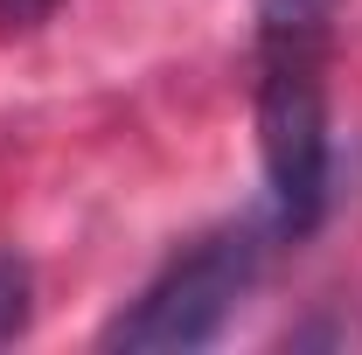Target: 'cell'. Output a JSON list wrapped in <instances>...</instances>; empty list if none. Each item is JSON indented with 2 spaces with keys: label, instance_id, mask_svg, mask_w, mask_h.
<instances>
[{
  "label": "cell",
  "instance_id": "obj_1",
  "mask_svg": "<svg viewBox=\"0 0 362 355\" xmlns=\"http://www.w3.org/2000/svg\"><path fill=\"white\" fill-rule=\"evenodd\" d=\"M272 237H279L272 216H244V223H223V230L195 237L160 279H146V293H139L133 307H119L105 320L98 342H105V349H126V355L209 349L230 327V313L244 307V293L258 286Z\"/></svg>",
  "mask_w": 362,
  "mask_h": 355
},
{
  "label": "cell",
  "instance_id": "obj_2",
  "mask_svg": "<svg viewBox=\"0 0 362 355\" xmlns=\"http://www.w3.org/2000/svg\"><path fill=\"white\" fill-rule=\"evenodd\" d=\"M320 49L327 42H265V77H258V161H265L279 237H307V230L327 216L334 139H327Z\"/></svg>",
  "mask_w": 362,
  "mask_h": 355
},
{
  "label": "cell",
  "instance_id": "obj_3",
  "mask_svg": "<svg viewBox=\"0 0 362 355\" xmlns=\"http://www.w3.org/2000/svg\"><path fill=\"white\" fill-rule=\"evenodd\" d=\"M334 0H258V49L265 42H327Z\"/></svg>",
  "mask_w": 362,
  "mask_h": 355
},
{
  "label": "cell",
  "instance_id": "obj_4",
  "mask_svg": "<svg viewBox=\"0 0 362 355\" xmlns=\"http://www.w3.org/2000/svg\"><path fill=\"white\" fill-rule=\"evenodd\" d=\"M28 313H35V272L21 251L0 244V349L28 334Z\"/></svg>",
  "mask_w": 362,
  "mask_h": 355
},
{
  "label": "cell",
  "instance_id": "obj_5",
  "mask_svg": "<svg viewBox=\"0 0 362 355\" xmlns=\"http://www.w3.org/2000/svg\"><path fill=\"white\" fill-rule=\"evenodd\" d=\"M56 14V0H0V35H28Z\"/></svg>",
  "mask_w": 362,
  "mask_h": 355
}]
</instances>
